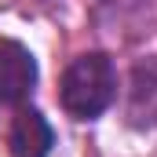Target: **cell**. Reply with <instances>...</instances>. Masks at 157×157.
I'll list each match as a JSON object with an SVG mask.
<instances>
[{"label": "cell", "instance_id": "1", "mask_svg": "<svg viewBox=\"0 0 157 157\" xmlns=\"http://www.w3.org/2000/svg\"><path fill=\"white\" fill-rule=\"evenodd\" d=\"M59 99H62V110L77 121H95L99 113H106L117 99V70L110 55L102 51L77 55L62 73Z\"/></svg>", "mask_w": 157, "mask_h": 157}, {"label": "cell", "instance_id": "2", "mask_svg": "<svg viewBox=\"0 0 157 157\" xmlns=\"http://www.w3.org/2000/svg\"><path fill=\"white\" fill-rule=\"evenodd\" d=\"M37 84V59L18 40H0V106L22 102Z\"/></svg>", "mask_w": 157, "mask_h": 157}, {"label": "cell", "instance_id": "3", "mask_svg": "<svg viewBox=\"0 0 157 157\" xmlns=\"http://www.w3.org/2000/svg\"><path fill=\"white\" fill-rule=\"evenodd\" d=\"M124 117L132 128H157V59H139L132 66Z\"/></svg>", "mask_w": 157, "mask_h": 157}, {"label": "cell", "instance_id": "4", "mask_svg": "<svg viewBox=\"0 0 157 157\" xmlns=\"http://www.w3.org/2000/svg\"><path fill=\"white\" fill-rule=\"evenodd\" d=\"M51 124L40 117L37 110H18L7 132V150L11 157H48L51 154Z\"/></svg>", "mask_w": 157, "mask_h": 157}]
</instances>
